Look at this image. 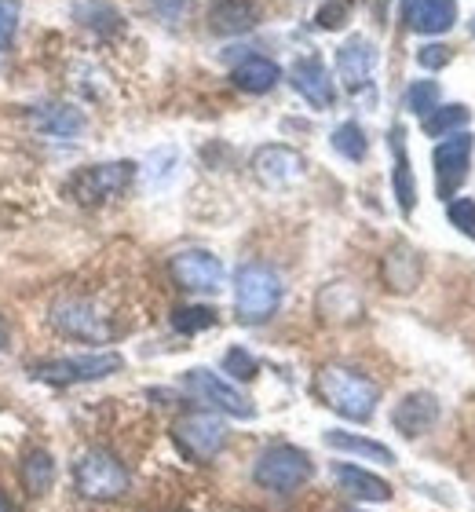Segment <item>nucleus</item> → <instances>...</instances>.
<instances>
[{"label": "nucleus", "mask_w": 475, "mask_h": 512, "mask_svg": "<svg viewBox=\"0 0 475 512\" xmlns=\"http://www.w3.org/2000/svg\"><path fill=\"white\" fill-rule=\"evenodd\" d=\"M315 395L333 410V414L348 417V421H370L377 410L380 388L366 374L351 370V366H322L315 374Z\"/></svg>", "instance_id": "1"}, {"label": "nucleus", "mask_w": 475, "mask_h": 512, "mask_svg": "<svg viewBox=\"0 0 475 512\" xmlns=\"http://www.w3.org/2000/svg\"><path fill=\"white\" fill-rule=\"evenodd\" d=\"M282 304V278L275 267L267 264H245L234 275V311L238 322L245 326H260L278 311Z\"/></svg>", "instance_id": "2"}, {"label": "nucleus", "mask_w": 475, "mask_h": 512, "mask_svg": "<svg viewBox=\"0 0 475 512\" xmlns=\"http://www.w3.org/2000/svg\"><path fill=\"white\" fill-rule=\"evenodd\" d=\"M136 180V165L132 161H103V165H85L63 183V194L81 209H95L121 198Z\"/></svg>", "instance_id": "3"}, {"label": "nucleus", "mask_w": 475, "mask_h": 512, "mask_svg": "<svg viewBox=\"0 0 475 512\" xmlns=\"http://www.w3.org/2000/svg\"><path fill=\"white\" fill-rule=\"evenodd\" d=\"M125 359L117 352H88V355H59V359H41L30 366V377L55 388H70V384L103 381V377L121 374Z\"/></svg>", "instance_id": "4"}, {"label": "nucleus", "mask_w": 475, "mask_h": 512, "mask_svg": "<svg viewBox=\"0 0 475 512\" xmlns=\"http://www.w3.org/2000/svg\"><path fill=\"white\" fill-rule=\"evenodd\" d=\"M315 476V461L307 458V450L293 443H275V447L260 450L253 465V480L271 494H293Z\"/></svg>", "instance_id": "5"}, {"label": "nucleus", "mask_w": 475, "mask_h": 512, "mask_svg": "<svg viewBox=\"0 0 475 512\" xmlns=\"http://www.w3.org/2000/svg\"><path fill=\"white\" fill-rule=\"evenodd\" d=\"M74 487L88 502H114L128 491V469L110 450H85L74 465Z\"/></svg>", "instance_id": "6"}, {"label": "nucleus", "mask_w": 475, "mask_h": 512, "mask_svg": "<svg viewBox=\"0 0 475 512\" xmlns=\"http://www.w3.org/2000/svg\"><path fill=\"white\" fill-rule=\"evenodd\" d=\"M55 333L59 337H70V341L81 344H106L114 337V326H110V315L95 308L92 300L85 297H59L48 311Z\"/></svg>", "instance_id": "7"}, {"label": "nucleus", "mask_w": 475, "mask_h": 512, "mask_svg": "<svg viewBox=\"0 0 475 512\" xmlns=\"http://www.w3.org/2000/svg\"><path fill=\"white\" fill-rule=\"evenodd\" d=\"M183 388H187L198 403L212 406V410H220V414H227V417H238V421H249V417H256L253 399H249L245 392H238L231 381H223L220 374L205 370V366H194V370H187V374H183Z\"/></svg>", "instance_id": "8"}, {"label": "nucleus", "mask_w": 475, "mask_h": 512, "mask_svg": "<svg viewBox=\"0 0 475 512\" xmlns=\"http://www.w3.org/2000/svg\"><path fill=\"white\" fill-rule=\"evenodd\" d=\"M172 439L176 447L187 454L190 461L198 465H209L223 447H227V425H223L216 414H183L176 425H172Z\"/></svg>", "instance_id": "9"}, {"label": "nucleus", "mask_w": 475, "mask_h": 512, "mask_svg": "<svg viewBox=\"0 0 475 512\" xmlns=\"http://www.w3.org/2000/svg\"><path fill=\"white\" fill-rule=\"evenodd\" d=\"M169 275L187 293H220L223 289V264L220 256H212L209 249H183V253H176L169 260Z\"/></svg>", "instance_id": "10"}, {"label": "nucleus", "mask_w": 475, "mask_h": 512, "mask_svg": "<svg viewBox=\"0 0 475 512\" xmlns=\"http://www.w3.org/2000/svg\"><path fill=\"white\" fill-rule=\"evenodd\" d=\"M304 169H307L304 154L293 147H285V143H267V147H260L253 154V176L264 183V187H271V191L296 183L304 176Z\"/></svg>", "instance_id": "11"}, {"label": "nucleus", "mask_w": 475, "mask_h": 512, "mask_svg": "<svg viewBox=\"0 0 475 512\" xmlns=\"http://www.w3.org/2000/svg\"><path fill=\"white\" fill-rule=\"evenodd\" d=\"M289 85L296 88V96H304L315 110H329L337 103V85L333 74L326 70V63L318 55H304L289 66Z\"/></svg>", "instance_id": "12"}, {"label": "nucleus", "mask_w": 475, "mask_h": 512, "mask_svg": "<svg viewBox=\"0 0 475 512\" xmlns=\"http://www.w3.org/2000/svg\"><path fill=\"white\" fill-rule=\"evenodd\" d=\"M373 66H377V44L370 37H348L337 48V74L344 81V88L355 92V96L370 88Z\"/></svg>", "instance_id": "13"}, {"label": "nucleus", "mask_w": 475, "mask_h": 512, "mask_svg": "<svg viewBox=\"0 0 475 512\" xmlns=\"http://www.w3.org/2000/svg\"><path fill=\"white\" fill-rule=\"evenodd\" d=\"M432 161H435L439 194H443V198H454V191L468 176V165H472V136L443 139V143L432 150Z\"/></svg>", "instance_id": "14"}, {"label": "nucleus", "mask_w": 475, "mask_h": 512, "mask_svg": "<svg viewBox=\"0 0 475 512\" xmlns=\"http://www.w3.org/2000/svg\"><path fill=\"white\" fill-rule=\"evenodd\" d=\"M435 421H439V399L432 392L402 395L395 410H391V425L399 428V436L406 439H421L424 432H432Z\"/></svg>", "instance_id": "15"}, {"label": "nucleus", "mask_w": 475, "mask_h": 512, "mask_svg": "<svg viewBox=\"0 0 475 512\" xmlns=\"http://www.w3.org/2000/svg\"><path fill=\"white\" fill-rule=\"evenodd\" d=\"M264 15L260 0H212L209 4V30L220 37H238L249 33Z\"/></svg>", "instance_id": "16"}, {"label": "nucleus", "mask_w": 475, "mask_h": 512, "mask_svg": "<svg viewBox=\"0 0 475 512\" xmlns=\"http://www.w3.org/2000/svg\"><path fill=\"white\" fill-rule=\"evenodd\" d=\"M402 19L413 33L424 37H439L457 22V0H406L402 4Z\"/></svg>", "instance_id": "17"}, {"label": "nucleus", "mask_w": 475, "mask_h": 512, "mask_svg": "<svg viewBox=\"0 0 475 512\" xmlns=\"http://www.w3.org/2000/svg\"><path fill=\"white\" fill-rule=\"evenodd\" d=\"M26 121L30 128L44 132V136H77V132H85V114L70 103H41V107H30L26 110Z\"/></svg>", "instance_id": "18"}, {"label": "nucleus", "mask_w": 475, "mask_h": 512, "mask_svg": "<svg viewBox=\"0 0 475 512\" xmlns=\"http://www.w3.org/2000/svg\"><path fill=\"white\" fill-rule=\"evenodd\" d=\"M388 147H391V161H395V198H399V209L402 216L413 213V205H417V180H413V169H410V154H406V128L395 125L388 132Z\"/></svg>", "instance_id": "19"}, {"label": "nucleus", "mask_w": 475, "mask_h": 512, "mask_svg": "<svg viewBox=\"0 0 475 512\" xmlns=\"http://www.w3.org/2000/svg\"><path fill=\"white\" fill-rule=\"evenodd\" d=\"M421 256L413 253L406 242H399V246H391L388 256H384V264H380V275H384V286L395 289V293H410V289H417V282H421Z\"/></svg>", "instance_id": "20"}, {"label": "nucleus", "mask_w": 475, "mask_h": 512, "mask_svg": "<svg viewBox=\"0 0 475 512\" xmlns=\"http://www.w3.org/2000/svg\"><path fill=\"white\" fill-rule=\"evenodd\" d=\"M333 480L355 502H388L391 498V483L359 469V465H333Z\"/></svg>", "instance_id": "21"}, {"label": "nucleus", "mask_w": 475, "mask_h": 512, "mask_svg": "<svg viewBox=\"0 0 475 512\" xmlns=\"http://www.w3.org/2000/svg\"><path fill=\"white\" fill-rule=\"evenodd\" d=\"M231 81L234 88H242L249 96H264V92H271L282 81V66L271 63L267 55H249V59H242L231 70Z\"/></svg>", "instance_id": "22"}, {"label": "nucleus", "mask_w": 475, "mask_h": 512, "mask_svg": "<svg viewBox=\"0 0 475 512\" xmlns=\"http://www.w3.org/2000/svg\"><path fill=\"white\" fill-rule=\"evenodd\" d=\"M19 483L22 491L41 498L55 487V458L44 447H30L19 461Z\"/></svg>", "instance_id": "23"}, {"label": "nucleus", "mask_w": 475, "mask_h": 512, "mask_svg": "<svg viewBox=\"0 0 475 512\" xmlns=\"http://www.w3.org/2000/svg\"><path fill=\"white\" fill-rule=\"evenodd\" d=\"M318 315L326 322H344V319H359L362 315V300L355 297V289L344 286V282H333V286L322 289L318 297Z\"/></svg>", "instance_id": "24"}, {"label": "nucleus", "mask_w": 475, "mask_h": 512, "mask_svg": "<svg viewBox=\"0 0 475 512\" xmlns=\"http://www.w3.org/2000/svg\"><path fill=\"white\" fill-rule=\"evenodd\" d=\"M74 19L92 33H110L121 30V11L110 4V0H74Z\"/></svg>", "instance_id": "25"}, {"label": "nucleus", "mask_w": 475, "mask_h": 512, "mask_svg": "<svg viewBox=\"0 0 475 512\" xmlns=\"http://www.w3.org/2000/svg\"><path fill=\"white\" fill-rule=\"evenodd\" d=\"M322 439H326V447L344 450V454H359V458L380 461V465H391V461H395V454H391L384 443H377V439H366V436H355V432H340V428H329Z\"/></svg>", "instance_id": "26"}, {"label": "nucleus", "mask_w": 475, "mask_h": 512, "mask_svg": "<svg viewBox=\"0 0 475 512\" xmlns=\"http://www.w3.org/2000/svg\"><path fill=\"white\" fill-rule=\"evenodd\" d=\"M468 121H472V110L461 107V103H454V107H435L432 114L424 118V132L432 139H439V136H450L454 128L468 125Z\"/></svg>", "instance_id": "27"}, {"label": "nucleus", "mask_w": 475, "mask_h": 512, "mask_svg": "<svg viewBox=\"0 0 475 512\" xmlns=\"http://www.w3.org/2000/svg\"><path fill=\"white\" fill-rule=\"evenodd\" d=\"M333 150H337V154H344L348 161L366 158L370 143H366V132H362L359 121H344V125L333 128Z\"/></svg>", "instance_id": "28"}, {"label": "nucleus", "mask_w": 475, "mask_h": 512, "mask_svg": "<svg viewBox=\"0 0 475 512\" xmlns=\"http://www.w3.org/2000/svg\"><path fill=\"white\" fill-rule=\"evenodd\" d=\"M435 103H439V85L435 81H413L406 88V110L417 114V118H428L435 110Z\"/></svg>", "instance_id": "29"}, {"label": "nucleus", "mask_w": 475, "mask_h": 512, "mask_svg": "<svg viewBox=\"0 0 475 512\" xmlns=\"http://www.w3.org/2000/svg\"><path fill=\"white\" fill-rule=\"evenodd\" d=\"M351 11H355V0H322V8L315 11V26L318 30H340L351 19Z\"/></svg>", "instance_id": "30"}, {"label": "nucleus", "mask_w": 475, "mask_h": 512, "mask_svg": "<svg viewBox=\"0 0 475 512\" xmlns=\"http://www.w3.org/2000/svg\"><path fill=\"white\" fill-rule=\"evenodd\" d=\"M223 374H231L234 381H253L260 374V363L245 348H227V355H223Z\"/></svg>", "instance_id": "31"}, {"label": "nucleus", "mask_w": 475, "mask_h": 512, "mask_svg": "<svg viewBox=\"0 0 475 512\" xmlns=\"http://www.w3.org/2000/svg\"><path fill=\"white\" fill-rule=\"evenodd\" d=\"M172 326L180 333H201L216 326V311L212 308H180L172 315Z\"/></svg>", "instance_id": "32"}, {"label": "nucleus", "mask_w": 475, "mask_h": 512, "mask_svg": "<svg viewBox=\"0 0 475 512\" xmlns=\"http://www.w3.org/2000/svg\"><path fill=\"white\" fill-rule=\"evenodd\" d=\"M19 15H22L19 0H0V55L8 52V44L15 41V30H19Z\"/></svg>", "instance_id": "33"}, {"label": "nucleus", "mask_w": 475, "mask_h": 512, "mask_svg": "<svg viewBox=\"0 0 475 512\" xmlns=\"http://www.w3.org/2000/svg\"><path fill=\"white\" fill-rule=\"evenodd\" d=\"M446 216H450V224H454L457 231H465L468 238H475V202L472 198H454L450 209H446Z\"/></svg>", "instance_id": "34"}, {"label": "nucleus", "mask_w": 475, "mask_h": 512, "mask_svg": "<svg viewBox=\"0 0 475 512\" xmlns=\"http://www.w3.org/2000/svg\"><path fill=\"white\" fill-rule=\"evenodd\" d=\"M417 63H421L424 70H439V66L450 63V48H446V44H424L421 52H417Z\"/></svg>", "instance_id": "35"}, {"label": "nucleus", "mask_w": 475, "mask_h": 512, "mask_svg": "<svg viewBox=\"0 0 475 512\" xmlns=\"http://www.w3.org/2000/svg\"><path fill=\"white\" fill-rule=\"evenodd\" d=\"M8 341H11V330H8V322H4V315H0V352L8 348Z\"/></svg>", "instance_id": "36"}, {"label": "nucleus", "mask_w": 475, "mask_h": 512, "mask_svg": "<svg viewBox=\"0 0 475 512\" xmlns=\"http://www.w3.org/2000/svg\"><path fill=\"white\" fill-rule=\"evenodd\" d=\"M0 512H15V505H11V498L4 491H0Z\"/></svg>", "instance_id": "37"}, {"label": "nucleus", "mask_w": 475, "mask_h": 512, "mask_svg": "<svg viewBox=\"0 0 475 512\" xmlns=\"http://www.w3.org/2000/svg\"><path fill=\"white\" fill-rule=\"evenodd\" d=\"M468 30H472V33H475V19H472V22H468Z\"/></svg>", "instance_id": "38"}]
</instances>
